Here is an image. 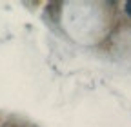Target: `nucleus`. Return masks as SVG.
<instances>
[{
    "instance_id": "1",
    "label": "nucleus",
    "mask_w": 131,
    "mask_h": 127,
    "mask_svg": "<svg viewBox=\"0 0 131 127\" xmlns=\"http://www.w3.org/2000/svg\"><path fill=\"white\" fill-rule=\"evenodd\" d=\"M126 11H127V13H129V15H131V0H129V2H127V4H126Z\"/></svg>"
}]
</instances>
